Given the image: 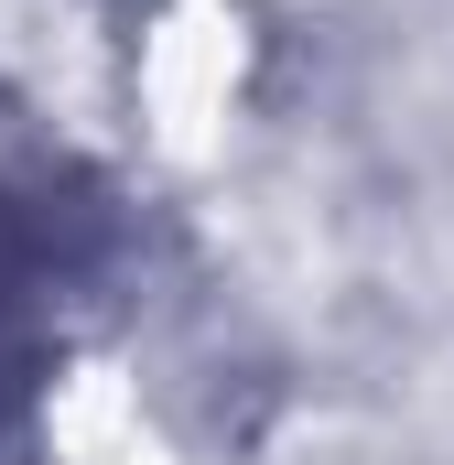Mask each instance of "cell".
Returning a JSON list of instances; mask_svg holds the SVG:
<instances>
[{
  "label": "cell",
  "instance_id": "obj_1",
  "mask_svg": "<svg viewBox=\"0 0 454 465\" xmlns=\"http://www.w3.org/2000/svg\"><path fill=\"white\" fill-rule=\"evenodd\" d=\"M44 282H54V260H44V217L0 195V390H22V368H33V336H44L33 292H44Z\"/></svg>",
  "mask_w": 454,
  "mask_h": 465
}]
</instances>
